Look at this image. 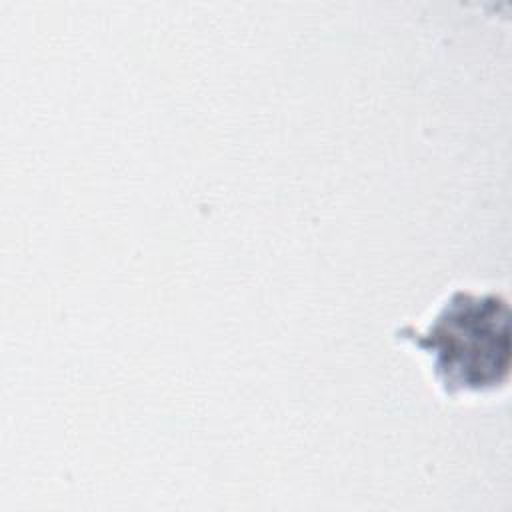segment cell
Masks as SVG:
<instances>
[{
    "label": "cell",
    "instance_id": "cell-1",
    "mask_svg": "<svg viewBox=\"0 0 512 512\" xmlns=\"http://www.w3.org/2000/svg\"><path fill=\"white\" fill-rule=\"evenodd\" d=\"M402 336L430 356L448 394L492 390L508 376V306L500 296L454 292L426 330Z\"/></svg>",
    "mask_w": 512,
    "mask_h": 512
}]
</instances>
